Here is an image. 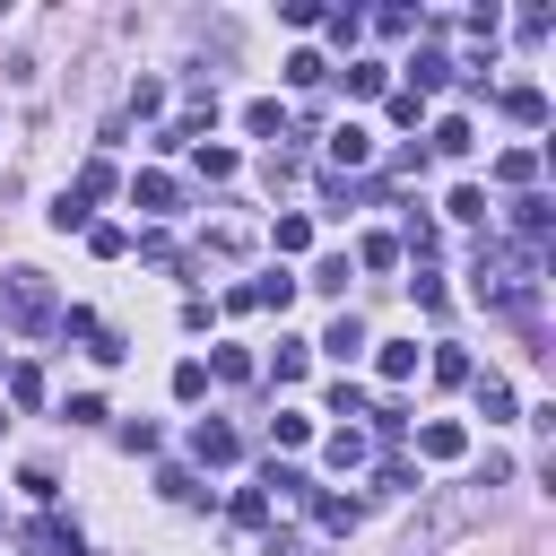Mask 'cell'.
I'll return each instance as SVG.
<instances>
[{
  "label": "cell",
  "instance_id": "obj_34",
  "mask_svg": "<svg viewBox=\"0 0 556 556\" xmlns=\"http://www.w3.org/2000/svg\"><path fill=\"white\" fill-rule=\"evenodd\" d=\"M139 261H165V269H182V252H174V235H165V226H148V235H139Z\"/></svg>",
  "mask_w": 556,
  "mask_h": 556
},
{
  "label": "cell",
  "instance_id": "obj_30",
  "mask_svg": "<svg viewBox=\"0 0 556 556\" xmlns=\"http://www.w3.org/2000/svg\"><path fill=\"white\" fill-rule=\"evenodd\" d=\"M382 78H391L382 61H348V96H382Z\"/></svg>",
  "mask_w": 556,
  "mask_h": 556
},
{
  "label": "cell",
  "instance_id": "obj_26",
  "mask_svg": "<svg viewBox=\"0 0 556 556\" xmlns=\"http://www.w3.org/2000/svg\"><path fill=\"white\" fill-rule=\"evenodd\" d=\"M408 374H417V339H391L382 348V382H408Z\"/></svg>",
  "mask_w": 556,
  "mask_h": 556
},
{
  "label": "cell",
  "instance_id": "obj_17",
  "mask_svg": "<svg viewBox=\"0 0 556 556\" xmlns=\"http://www.w3.org/2000/svg\"><path fill=\"white\" fill-rule=\"evenodd\" d=\"M426 374H434V382H469L478 365H469V348H452V339H434V356H426Z\"/></svg>",
  "mask_w": 556,
  "mask_h": 556
},
{
  "label": "cell",
  "instance_id": "obj_15",
  "mask_svg": "<svg viewBox=\"0 0 556 556\" xmlns=\"http://www.w3.org/2000/svg\"><path fill=\"white\" fill-rule=\"evenodd\" d=\"M426 139H434L443 156H469V148H478V130H469V113H443V122H434Z\"/></svg>",
  "mask_w": 556,
  "mask_h": 556
},
{
  "label": "cell",
  "instance_id": "obj_23",
  "mask_svg": "<svg viewBox=\"0 0 556 556\" xmlns=\"http://www.w3.org/2000/svg\"><path fill=\"white\" fill-rule=\"evenodd\" d=\"M269 243H278V252H304V243H313V217H295V208H287V217L269 226Z\"/></svg>",
  "mask_w": 556,
  "mask_h": 556
},
{
  "label": "cell",
  "instance_id": "obj_28",
  "mask_svg": "<svg viewBox=\"0 0 556 556\" xmlns=\"http://www.w3.org/2000/svg\"><path fill=\"white\" fill-rule=\"evenodd\" d=\"M269 443H278V452H295V443H313V417H295V408H287V417H269Z\"/></svg>",
  "mask_w": 556,
  "mask_h": 556
},
{
  "label": "cell",
  "instance_id": "obj_20",
  "mask_svg": "<svg viewBox=\"0 0 556 556\" xmlns=\"http://www.w3.org/2000/svg\"><path fill=\"white\" fill-rule=\"evenodd\" d=\"M321 452H330V469H365V434H356V426H339Z\"/></svg>",
  "mask_w": 556,
  "mask_h": 556
},
{
  "label": "cell",
  "instance_id": "obj_39",
  "mask_svg": "<svg viewBox=\"0 0 556 556\" xmlns=\"http://www.w3.org/2000/svg\"><path fill=\"white\" fill-rule=\"evenodd\" d=\"M61 417H70V426H104V400H96V391H70V408H61Z\"/></svg>",
  "mask_w": 556,
  "mask_h": 556
},
{
  "label": "cell",
  "instance_id": "obj_8",
  "mask_svg": "<svg viewBox=\"0 0 556 556\" xmlns=\"http://www.w3.org/2000/svg\"><path fill=\"white\" fill-rule=\"evenodd\" d=\"M469 391H478V417H495V426H504V417H521V400H513V382H504V374H469Z\"/></svg>",
  "mask_w": 556,
  "mask_h": 556
},
{
  "label": "cell",
  "instance_id": "obj_44",
  "mask_svg": "<svg viewBox=\"0 0 556 556\" xmlns=\"http://www.w3.org/2000/svg\"><path fill=\"white\" fill-rule=\"evenodd\" d=\"M0 426H9V417H0Z\"/></svg>",
  "mask_w": 556,
  "mask_h": 556
},
{
  "label": "cell",
  "instance_id": "obj_41",
  "mask_svg": "<svg viewBox=\"0 0 556 556\" xmlns=\"http://www.w3.org/2000/svg\"><path fill=\"white\" fill-rule=\"evenodd\" d=\"M200 174L208 182H235V148H200Z\"/></svg>",
  "mask_w": 556,
  "mask_h": 556
},
{
  "label": "cell",
  "instance_id": "obj_38",
  "mask_svg": "<svg viewBox=\"0 0 556 556\" xmlns=\"http://www.w3.org/2000/svg\"><path fill=\"white\" fill-rule=\"evenodd\" d=\"M208 365H217V382H252V356H243V348H217Z\"/></svg>",
  "mask_w": 556,
  "mask_h": 556
},
{
  "label": "cell",
  "instance_id": "obj_12",
  "mask_svg": "<svg viewBox=\"0 0 556 556\" xmlns=\"http://www.w3.org/2000/svg\"><path fill=\"white\" fill-rule=\"evenodd\" d=\"M452 78H460V70H452V61L434 52V43H426V52L408 61V96H426V87H452Z\"/></svg>",
  "mask_w": 556,
  "mask_h": 556
},
{
  "label": "cell",
  "instance_id": "obj_24",
  "mask_svg": "<svg viewBox=\"0 0 556 556\" xmlns=\"http://www.w3.org/2000/svg\"><path fill=\"white\" fill-rule=\"evenodd\" d=\"M391 261H400V235H365L356 243V269H391Z\"/></svg>",
  "mask_w": 556,
  "mask_h": 556
},
{
  "label": "cell",
  "instance_id": "obj_19",
  "mask_svg": "<svg viewBox=\"0 0 556 556\" xmlns=\"http://www.w3.org/2000/svg\"><path fill=\"white\" fill-rule=\"evenodd\" d=\"M495 182L530 191V182H539V156H530V148H504V156H495Z\"/></svg>",
  "mask_w": 556,
  "mask_h": 556
},
{
  "label": "cell",
  "instance_id": "obj_27",
  "mask_svg": "<svg viewBox=\"0 0 556 556\" xmlns=\"http://www.w3.org/2000/svg\"><path fill=\"white\" fill-rule=\"evenodd\" d=\"M9 400H17V408H43V374H35V365H9Z\"/></svg>",
  "mask_w": 556,
  "mask_h": 556
},
{
  "label": "cell",
  "instance_id": "obj_13",
  "mask_svg": "<svg viewBox=\"0 0 556 556\" xmlns=\"http://www.w3.org/2000/svg\"><path fill=\"white\" fill-rule=\"evenodd\" d=\"M295 287H304V278L269 269V278H252V287H243V304H269V313H287V304H295Z\"/></svg>",
  "mask_w": 556,
  "mask_h": 556
},
{
  "label": "cell",
  "instance_id": "obj_7",
  "mask_svg": "<svg viewBox=\"0 0 556 556\" xmlns=\"http://www.w3.org/2000/svg\"><path fill=\"white\" fill-rule=\"evenodd\" d=\"M130 200H139L148 217H174V208H182V182H174V174H139V182H130Z\"/></svg>",
  "mask_w": 556,
  "mask_h": 556
},
{
  "label": "cell",
  "instance_id": "obj_1",
  "mask_svg": "<svg viewBox=\"0 0 556 556\" xmlns=\"http://www.w3.org/2000/svg\"><path fill=\"white\" fill-rule=\"evenodd\" d=\"M478 304L513 313V321H539V252H513V243H486L478 252Z\"/></svg>",
  "mask_w": 556,
  "mask_h": 556
},
{
  "label": "cell",
  "instance_id": "obj_37",
  "mask_svg": "<svg viewBox=\"0 0 556 556\" xmlns=\"http://www.w3.org/2000/svg\"><path fill=\"white\" fill-rule=\"evenodd\" d=\"M156 486H165V495H174V504H208V486H200V478H191V469H165V478H156Z\"/></svg>",
  "mask_w": 556,
  "mask_h": 556
},
{
  "label": "cell",
  "instance_id": "obj_36",
  "mask_svg": "<svg viewBox=\"0 0 556 556\" xmlns=\"http://www.w3.org/2000/svg\"><path fill=\"white\" fill-rule=\"evenodd\" d=\"M330 417H374V400L356 382H330Z\"/></svg>",
  "mask_w": 556,
  "mask_h": 556
},
{
  "label": "cell",
  "instance_id": "obj_29",
  "mask_svg": "<svg viewBox=\"0 0 556 556\" xmlns=\"http://www.w3.org/2000/svg\"><path fill=\"white\" fill-rule=\"evenodd\" d=\"M287 78H295V87H321L330 61H321V52H287Z\"/></svg>",
  "mask_w": 556,
  "mask_h": 556
},
{
  "label": "cell",
  "instance_id": "obj_6",
  "mask_svg": "<svg viewBox=\"0 0 556 556\" xmlns=\"http://www.w3.org/2000/svg\"><path fill=\"white\" fill-rule=\"evenodd\" d=\"M365 156H374V130H356V122H339V130H330V174H356Z\"/></svg>",
  "mask_w": 556,
  "mask_h": 556
},
{
  "label": "cell",
  "instance_id": "obj_33",
  "mask_svg": "<svg viewBox=\"0 0 556 556\" xmlns=\"http://www.w3.org/2000/svg\"><path fill=\"white\" fill-rule=\"evenodd\" d=\"M434 243H443V235H434V217H408V235H400V252H417V261H434Z\"/></svg>",
  "mask_w": 556,
  "mask_h": 556
},
{
  "label": "cell",
  "instance_id": "obj_10",
  "mask_svg": "<svg viewBox=\"0 0 556 556\" xmlns=\"http://www.w3.org/2000/svg\"><path fill=\"white\" fill-rule=\"evenodd\" d=\"M243 130L278 148V139H287V104H278V96H252V104H243Z\"/></svg>",
  "mask_w": 556,
  "mask_h": 556
},
{
  "label": "cell",
  "instance_id": "obj_25",
  "mask_svg": "<svg viewBox=\"0 0 556 556\" xmlns=\"http://www.w3.org/2000/svg\"><path fill=\"white\" fill-rule=\"evenodd\" d=\"M304 365H313V348H304V339H278V356H269V374H278V382H295Z\"/></svg>",
  "mask_w": 556,
  "mask_h": 556
},
{
  "label": "cell",
  "instance_id": "obj_3",
  "mask_svg": "<svg viewBox=\"0 0 556 556\" xmlns=\"http://www.w3.org/2000/svg\"><path fill=\"white\" fill-rule=\"evenodd\" d=\"M52 330H70V339H78V348H87V356H96V365H122V339H113V330H104V321H96V313H87V304H70V313H61V321H52Z\"/></svg>",
  "mask_w": 556,
  "mask_h": 556
},
{
  "label": "cell",
  "instance_id": "obj_2",
  "mask_svg": "<svg viewBox=\"0 0 556 556\" xmlns=\"http://www.w3.org/2000/svg\"><path fill=\"white\" fill-rule=\"evenodd\" d=\"M0 321H9V330H26V339H43V330L61 321L52 278H43V269H26V261H17V269H0Z\"/></svg>",
  "mask_w": 556,
  "mask_h": 556
},
{
  "label": "cell",
  "instance_id": "obj_42",
  "mask_svg": "<svg viewBox=\"0 0 556 556\" xmlns=\"http://www.w3.org/2000/svg\"><path fill=\"white\" fill-rule=\"evenodd\" d=\"M304 287H321V295H348V261H321V269H313Z\"/></svg>",
  "mask_w": 556,
  "mask_h": 556
},
{
  "label": "cell",
  "instance_id": "obj_11",
  "mask_svg": "<svg viewBox=\"0 0 556 556\" xmlns=\"http://www.w3.org/2000/svg\"><path fill=\"white\" fill-rule=\"evenodd\" d=\"M417 452H426V460H460V452H469V434H460L452 417H434V426H417Z\"/></svg>",
  "mask_w": 556,
  "mask_h": 556
},
{
  "label": "cell",
  "instance_id": "obj_31",
  "mask_svg": "<svg viewBox=\"0 0 556 556\" xmlns=\"http://www.w3.org/2000/svg\"><path fill=\"white\" fill-rule=\"evenodd\" d=\"M443 217H460V226H469V217H486V191H478V182H460V191L443 200Z\"/></svg>",
  "mask_w": 556,
  "mask_h": 556
},
{
  "label": "cell",
  "instance_id": "obj_14",
  "mask_svg": "<svg viewBox=\"0 0 556 556\" xmlns=\"http://www.w3.org/2000/svg\"><path fill=\"white\" fill-rule=\"evenodd\" d=\"M321 348H330L339 365H356V356H365V321H356V313H339V321L321 330Z\"/></svg>",
  "mask_w": 556,
  "mask_h": 556
},
{
  "label": "cell",
  "instance_id": "obj_32",
  "mask_svg": "<svg viewBox=\"0 0 556 556\" xmlns=\"http://www.w3.org/2000/svg\"><path fill=\"white\" fill-rule=\"evenodd\" d=\"M87 252H96V261H122L130 235H122V226H87Z\"/></svg>",
  "mask_w": 556,
  "mask_h": 556
},
{
  "label": "cell",
  "instance_id": "obj_9",
  "mask_svg": "<svg viewBox=\"0 0 556 556\" xmlns=\"http://www.w3.org/2000/svg\"><path fill=\"white\" fill-rule=\"evenodd\" d=\"M495 104H504V122H521V130H539V122H547V87H504Z\"/></svg>",
  "mask_w": 556,
  "mask_h": 556
},
{
  "label": "cell",
  "instance_id": "obj_22",
  "mask_svg": "<svg viewBox=\"0 0 556 556\" xmlns=\"http://www.w3.org/2000/svg\"><path fill=\"white\" fill-rule=\"evenodd\" d=\"M52 226H61V235H87L96 217H87V200H78V191H61V200H52Z\"/></svg>",
  "mask_w": 556,
  "mask_h": 556
},
{
  "label": "cell",
  "instance_id": "obj_18",
  "mask_svg": "<svg viewBox=\"0 0 556 556\" xmlns=\"http://www.w3.org/2000/svg\"><path fill=\"white\" fill-rule=\"evenodd\" d=\"M304 504H313V521H321V530H356V495H321V486H313Z\"/></svg>",
  "mask_w": 556,
  "mask_h": 556
},
{
  "label": "cell",
  "instance_id": "obj_43",
  "mask_svg": "<svg viewBox=\"0 0 556 556\" xmlns=\"http://www.w3.org/2000/svg\"><path fill=\"white\" fill-rule=\"evenodd\" d=\"M235 521H269V486H243L235 495Z\"/></svg>",
  "mask_w": 556,
  "mask_h": 556
},
{
  "label": "cell",
  "instance_id": "obj_35",
  "mask_svg": "<svg viewBox=\"0 0 556 556\" xmlns=\"http://www.w3.org/2000/svg\"><path fill=\"white\" fill-rule=\"evenodd\" d=\"M200 391H208V365L182 356V365H174V400H200Z\"/></svg>",
  "mask_w": 556,
  "mask_h": 556
},
{
  "label": "cell",
  "instance_id": "obj_16",
  "mask_svg": "<svg viewBox=\"0 0 556 556\" xmlns=\"http://www.w3.org/2000/svg\"><path fill=\"white\" fill-rule=\"evenodd\" d=\"M70 191H78V200H104V191H122V174H113V156H87Z\"/></svg>",
  "mask_w": 556,
  "mask_h": 556
},
{
  "label": "cell",
  "instance_id": "obj_5",
  "mask_svg": "<svg viewBox=\"0 0 556 556\" xmlns=\"http://www.w3.org/2000/svg\"><path fill=\"white\" fill-rule=\"evenodd\" d=\"M513 226H521V252H539V243H547V226H556V200L521 191V200H513Z\"/></svg>",
  "mask_w": 556,
  "mask_h": 556
},
{
  "label": "cell",
  "instance_id": "obj_21",
  "mask_svg": "<svg viewBox=\"0 0 556 556\" xmlns=\"http://www.w3.org/2000/svg\"><path fill=\"white\" fill-rule=\"evenodd\" d=\"M321 26H330V43H339V52H356V35H365V17H356V9H321Z\"/></svg>",
  "mask_w": 556,
  "mask_h": 556
},
{
  "label": "cell",
  "instance_id": "obj_40",
  "mask_svg": "<svg viewBox=\"0 0 556 556\" xmlns=\"http://www.w3.org/2000/svg\"><path fill=\"white\" fill-rule=\"evenodd\" d=\"M130 113H148V122H156V113H165V87H156V78H139V87H130Z\"/></svg>",
  "mask_w": 556,
  "mask_h": 556
},
{
  "label": "cell",
  "instance_id": "obj_4",
  "mask_svg": "<svg viewBox=\"0 0 556 556\" xmlns=\"http://www.w3.org/2000/svg\"><path fill=\"white\" fill-rule=\"evenodd\" d=\"M191 452H200V469H226V460H243V434L226 417H200L191 426Z\"/></svg>",
  "mask_w": 556,
  "mask_h": 556
}]
</instances>
